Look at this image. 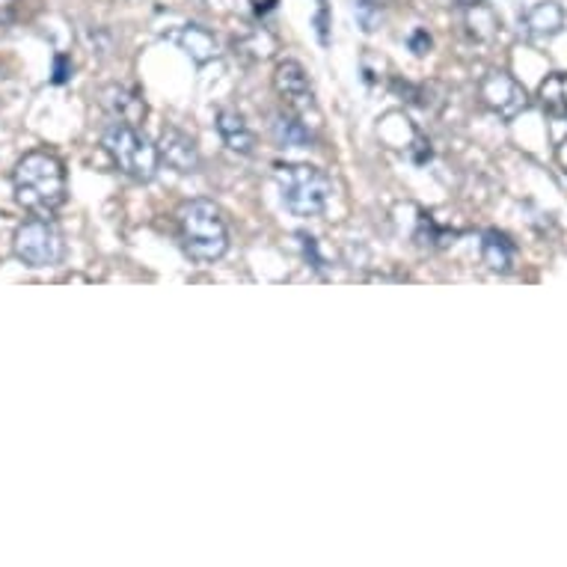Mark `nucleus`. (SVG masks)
I'll list each match as a JSON object with an SVG mask.
<instances>
[{
    "label": "nucleus",
    "instance_id": "obj_1",
    "mask_svg": "<svg viewBox=\"0 0 567 567\" xmlns=\"http://www.w3.org/2000/svg\"><path fill=\"white\" fill-rule=\"evenodd\" d=\"M12 187L28 212L51 217L65 203V169L51 152H30L12 173Z\"/></svg>",
    "mask_w": 567,
    "mask_h": 567
},
{
    "label": "nucleus",
    "instance_id": "obj_2",
    "mask_svg": "<svg viewBox=\"0 0 567 567\" xmlns=\"http://www.w3.org/2000/svg\"><path fill=\"white\" fill-rule=\"evenodd\" d=\"M178 229H182V247L194 261L212 265L224 259L229 250V229L220 215V208L208 199H190L178 212Z\"/></svg>",
    "mask_w": 567,
    "mask_h": 567
},
{
    "label": "nucleus",
    "instance_id": "obj_3",
    "mask_svg": "<svg viewBox=\"0 0 567 567\" xmlns=\"http://www.w3.org/2000/svg\"><path fill=\"white\" fill-rule=\"evenodd\" d=\"M277 185L282 203L291 215L318 217L324 215L333 196V182L327 178L324 169L309 167V164H286L277 169Z\"/></svg>",
    "mask_w": 567,
    "mask_h": 567
},
{
    "label": "nucleus",
    "instance_id": "obj_4",
    "mask_svg": "<svg viewBox=\"0 0 567 567\" xmlns=\"http://www.w3.org/2000/svg\"><path fill=\"white\" fill-rule=\"evenodd\" d=\"M104 152L111 155L113 164L134 182H152L158 176L161 158L158 146H152L146 134H140L128 122H113L104 128Z\"/></svg>",
    "mask_w": 567,
    "mask_h": 567
},
{
    "label": "nucleus",
    "instance_id": "obj_5",
    "mask_svg": "<svg viewBox=\"0 0 567 567\" xmlns=\"http://www.w3.org/2000/svg\"><path fill=\"white\" fill-rule=\"evenodd\" d=\"M12 250L19 256L28 268L42 270L54 268L65 259V241L60 229L48 220H28L16 229L12 238Z\"/></svg>",
    "mask_w": 567,
    "mask_h": 567
},
{
    "label": "nucleus",
    "instance_id": "obj_6",
    "mask_svg": "<svg viewBox=\"0 0 567 567\" xmlns=\"http://www.w3.org/2000/svg\"><path fill=\"white\" fill-rule=\"evenodd\" d=\"M482 99L493 113H499L505 120H514L526 107V93L512 75L493 72L482 81Z\"/></svg>",
    "mask_w": 567,
    "mask_h": 567
},
{
    "label": "nucleus",
    "instance_id": "obj_7",
    "mask_svg": "<svg viewBox=\"0 0 567 567\" xmlns=\"http://www.w3.org/2000/svg\"><path fill=\"white\" fill-rule=\"evenodd\" d=\"M274 84H277L279 95L286 99V104H289L291 111H312V86H309L307 72H303V65H300L298 60H282V63L277 65Z\"/></svg>",
    "mask_w": 567,
    "mask_h": 567
},
{
    "label": "nucleus",
    "instance_id": "obj_8",
    "mask_svg": "<svg viewBox=\"0 0 567 567\" xmlns=\"http://www.w3.org/2000/svg\"><path fill=\"white\" fill-rule=\"evenodd\" d=\"M158 158L167 161V167H173L176 173H196V169H199V152H196V143L187 137L185 131H178V128H167L164 134H161Z\"/></svg>",
    "mask_w": 567,
    "mask_h": 567
},
{
    "label": "nucleus",
    "instance_id": "obj_9",
    "mask_svg": "<svg viewBox=\"0 0 567 567\" xmlns=\"http://www.w3.org/2000/svg\"><path fill=\"white\" fill-rule=\"evenodd\" d=\"M523 28L535 39L556 37L558 30L565 28V10L558 3H553V0L535 3L532 10L523 12Z\"/></svg>",
    "mask_w": 567,
    "mask_h": 567
},
{
    "label": "nucleus",
    "instance_id": "obj_10",
    "mask_svg": "<svg viewBox=\"0 0 567 567\" xmlns=\"http://www.w3.org/2000/svg\"><path fill=\"white\" fill-rule=\"evenodd\" d=\"M217 134L224 137V143L238 155H250L252 146H256V137H252L250 125L244 122L241 113L235 111H220L217 113Z\"/></svg>",
    "mask_w": 567,
    "mask_h": 567
},
{
    "label": "nucleus",
    "instance_id": "obj_11",
    "mask_svg": "<svg viewBox=\"0 0 567 567\" xmlns=\"http://www.w3.org/2000/svg\"><path fill=\"white\" fill-rule=\"evenodd\" d=\"M102 104L116 122L137 125V122L146 116V104L140 102L134 93H128V90H122V86H107L102 93Z\"/></svg>",
    "mask_w": 567,
    "mask_h": 567
},
{
    "label": "nucleus",
    "instance_id": "obj_12",
    "mask_svg": "<svg viewBox=\"0 0 567 567\" xmlns=\"http://www.w3.org/2000/svg\"><path fill=\"white\" fill-rule=\"evenodd\" d=\"M178 45H182V51L199 65L217 56V39L205 28H199V24H187V28L178 33Z\"/></svg>",
    "mask_w": 567,
    "mask_h": 567
},
{
    "label": "nucleus",
    "instance_id": "obj_13",
    "mask_svg": "<svg viewBox=\"0 0 567 567\" xmlns=\"http://www.w3.org/2000/svg\"><path fill=\"white\" fill-rule=\"evenodd\" d=\"M484 261L491 265L493 270H512L514 265V244L499 233H487L482 244Z\"/></svg>",
    "mask_w": 567,
    "mask_h": 567
},
{
    "label": "nucleus",
    "instance_id": "obj_14",
    "mask_svg": "<svg viewBox=\"0 0 567 567\" xmlns=\"http://www.w3.org/2000/svg\"><path fill=\"white\" fill-rule=\"evenodd\" d=\"M274 134H277V140L282 146H291V150H307L309 140H312L307 125L298 120H291V116H277V122H274Z\"/></svg>",
    "mask_w": 567,
    "mask_h": 567
},
{
    "label": "nucleus",
    "instance_id": "obj_15",
    "mask_svg": "<svg viewBox=\"0 0 567 567\" xmlns=\"http://www.w3.org/2000/svg\"><path fill=\"white\" fill-rule=\"evenodd\" d=\"M466 24L473 30L475 39H491L493 30H496V16H493L484 3H470V10H466Z\"/></svg>",
    "mask_w": 567,
    "mask_h": 567
},
{
    "label": "nucleus",
    "instance_id": "obj_16",
    "mask_svg": "<svg viewBox=\"0 0 567 567\" xmlns=\"http://www.w3.org/2000/svg\"><path fill=\"white\" fill-rule=\"evenodd\" d=\"M353 16H357V21H360V28L365 30V33H372L378 24H381V7H378V0H357L353 3Z\"/></svg>",
    "mask_w": 567,
    "mask_h": 567
},
{
    "label": "nucleus",
    "instance_id": "obj_17",
    "mask_svg": "<svg viewBox=\"0 0 567 567\" xmlns=\"http://www.w3.org/2000/svg\"><path fill=\"white\" fill-rule=\"evenodd\" d=\"M16 12H19V0H0V28L10 24L16 19Z\"/></svg>",
    "mask_w": 567,
    "mask_h": 567
},
{
    "label": "nucleus",
    "instance_id": "obj_18",
    "mask_svg": "<svg viewBox=\"0 0 567 567\" xmlns=\"http://www.w3.org/2000/svg\"><path fill=\"white\" fill-rule=\"evenodd\" d=\"M410 45H413V51H416V54H425V51H429V48H431L429 33H425V30H419L416 37L410 39Z\"/></svg>",
    "mask_w": 567,
    "mask_h": 567
},
{
    "label": "nucleus",
    "instance_id": "obj_19",
    "mask_svg": "<svg viewBox=\"0 0 567 567\" xmlns=\"http://www.w3.org/2000/svg\"><path fill=\"white\" fill-rule=\"evenodd\" d=\"M318 37H321V42H327V7H321L318 10Z\"/></svg>",
    "mask_w": 567,
    "mask_h": 567
},
{
    "label": "nucleus",
    "instance_id": "obj_20",
    "mask_svg": "<svg viewBox=\"0 0 567 567\" xmlns=\"http://www.w3.org/2000/svg\"><path fill=\"white\" fill-rule=\"evenodd\" d=\"M65 78H69V75H65V60H63V56H60V60H56V75H54V81H56V84H63Z\"/></svg>",
    "mask_w": 567,
    "mask_h": 567
}]
</instances>
